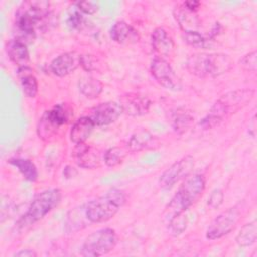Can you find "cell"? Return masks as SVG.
Returning a JSON list of instances; mask_svg holds the SVG:
<instances>
[{
    "label": "cell",
    "mask_w": 257,
    "mask_h": 257,
    "mask_svg": "<svg viewBox=\"0 0 257 257\" xmlns=\"http://www.w3.org/2000/svg\"><path fill=\"white\" fill-rule=\"evenodd\" d=\"M174 15L183 33L198 31V28L200 26V20L196 12L185 7L183 3L175 8Z\"/></svg>",
    "instance_id": "17"
},
{
    "label": "cell",
    "mask_w": 257,
    "mask_h": 257,
    "mask_svg": "<svg viewBox=\"0 0 257 257\" xmlns=\"http://www.w3.org/2000/svg\"><path fill=\"white\" fill-rule=\"evenodd\" d=\"M194 157L191 155H187L176 161L161 175L159 179L160 187L165 190L171 189L178 182L186 179L189 175H191L194 169Z\"/></svg>",
    "instance_id": "8"
},
{
    "label": "cell",
    "mask_w": 257,
    "mask_h": 257,
    "mask_svg": "<svg viewBox=\"0 0 257 257\" xmlns=\"http://www.w3.org/2000/svg\"><path fill=\"white\" fill-rule=\"evenodd\" d=\"M7 54L10 60L20 66H25L29 59V52L26 43L20 39H13L7 43Z\"/></svg>",
    "instance_id": "20"
},
{
    "label": "cell",
    "mask_w": 257,
    "mask_h": 257,
    "mask_svg": "<svg viewBox=\"0 0 257 257\" xmlns=\"http://www.w3.org/2000/svg\"><path fill=\"white\" fill-rule=\"evenodd\" d=\"M126 156V151L120 147L109 148L104 153V163L107 167L113 168L120 165Z\"/></svg>",
    "instance_id": "28"
},
{
    "label": "cell",
    "mask_w": 257,
    "mask_h": 257,
    "mask_svg": "<svg viewBox=\"0 0 257 257\" xmlns=\"http://www.w3.org/2000/svg\"><path fill=\"white\" fill-rule=\"evenodd\" d=\"M188 226V219L184 213L172 217L168 221V230L174 236L182 234Z\"/></svg>",
    "instance_id": "30"
},
{
    "label": "cell",
    "mask_w": 257,
    "mask_h": 257,
    "mask_svg": "<svg viewBox=\"0 0 257 257\" xmlns=\"http://www.w3.org/2000/svg\"><path fill=\"white\" fill-rule=\"evenodd\" d=\"M194 117L189 110L184 107L177 108L172 115V126L176 133L182 135L193 124Z\"/></svg>",
    "instance_id": "21"
},
{
    "label": "cell",
    "mask_w": 257,
    "mask_h": 257,
    "mask_svg": "<svg viewBox=\"0 0 257 257\" xmlns=\"http://www.w3.org/2000/svg\"><path fill=\"white\" fill-rule=\"evenodd\" d=\"M48 6L45 1L23 2L16 12L15 24L18 30L25 35H34L39 24L49 14Z\"/></svg>",
    "instance_id": "5"
},
{
    "label": "cell",
    "mask_w": 257,
    "mask_h": 257,
    "mask_svg": "<svg viewBox=\"0 0 257 257\" xmlns=\"http://www.w3.org/2000/svg\"><path fill=\"white\" fill-rule=\"evenodd\" d=\"M58 126L49 116L48 112L45 111L42 117L39 119L37 124V135L43 141H49L52 137H54L57 133Z\"/></svg>",
    "instance_id": "26"
},
{
    "label": "cell",
    "mask_w": 257,
    "mask_h": 257,
    "mask_svg": "<svg viewBox=\"0 0 257 257\" xmlns=\"http://www.w3.org/2000/svg\"><path fill=\"white\" fill-rule=\"evenodd\" d=\"M67 24L72 29H81V27L84 25V18L76 7L68 14Z\"/></svg>",
    "instance_id": "32"
},
{
    "label": "cell",
    "mask_w": 257,
    "mask_h": 257,
    "mask_svg": "<svg viewBox=\"0 0 257 257\" xmlns=\"http://www.w3.org/2000/svg\"><path fill=\"white\" fill-rule=\"evenodd\" d=\"M154 136L146 130H140L136 132L130 138L127 142V149L131 152H139L151 146L154 142Z\"/></svg>",
    "instance_id": "24"
},
{
    "label": "cell",
    "mask_w": 257,
    "mask_h": 257,
    "mask_svg": "<svg viewBox=\"0 0 257 257\" xmlns=\"http://www.w3.org/2000/svg\"><path fill=\"white\" fill-rule=\"evenodd\" d=\"M60 200L61 192L59 189H49L39 193L30 203L26 213L24 214V223L31 225L38 222L57 207Z\"/></svg>",
    "instance_id": "6"
},
{
    "label": "cell",
    "mask_w": 257,
    "mask_h": 257,
    "mask_svg": "<svg viewBox=\"0 0 257 257\" xmlns=\"http://www.w3.org/2000/svg\"><path fill=\"white\" fill-rule=\"evenodd\" d=\"M184 6L187 7L188 9L192 10V11H197L198 8L201 6V2L199 1H195V0H190V1H185L184 3Z\"/></svg>",
    "instance_id": "36"
},
{
    "label": "cell",
    "mask_w": 257,
    "mask_h": 257,
    "mask_svg": "<svg viewBox=\"0 0 257 257\" xmlns=\"http://www.w3.org/2000/svg\"><path fill=\"white\" fill-rule=\"evenodd\" d=\"M8 162L15 167L27 181L35 182L37 180L38 172L32 161L23 158H13Z\"/></svg>",
    "instance_id": "23"
},
{
    "label": "cell",
    "mask_w": 257,
    "mask_h": 257,
    "mask_svg": "<svg viewBox=\"0 0 257 257\" xmlns=\"http://www.w3.org/2000/svg\"><path fill=\"white\" fill-rule=\"evenodd\" d=\"M253 89H237L222 95L212 106L209 113L201 120L204 128H212L218 125L231 114L236 113L249 103L254 97Z\"/></svg>",
    "instance_id": "1"
},
{
    "label": "cell",
    "mask_w": 257,
    "mask_h": 257,
    "mask_svg": "<svg viewBox=\"0 0 257 257\" xmlns=\"http://www.w3.org/2000/svg\"><path fill=\"white\" fill-rule=\"evenodd\" d=\"M224 201V193L221 189H215L211 192L209 198H208V206L212 209L219 208Z\"/></svg>",
    "instance_id": "33"
},
{
    "label": "cell",
    "mask_w": 257,
    "mask_h": 257,
    "mask_svg": "<svg viewBox=\"0 0 257 257\" xmlns=\"http://www.w3.org/2000/svg\"><path fill=\"white\" fill-rule=\"evenodd\" d=\"M152 46L159 57H169L174 53L175 43L171 35L163 27L156 28L152 33Z\"/></svg>",
    "instance_id": "15"
},
{
    "label": "cell",
    "mask_w": 257,
    "mask_h": 257,
    "mask_svg": "<svg viewBox=\"0 0 257 257\" xmlns=\"http://www.w3.org/2000/svg\"><path fill=\"white\" fill-rule=\"evenodd\" d=\"M240 219V211L237 207L229 208L218 215L209 225L206 237L209 240H217L229 234Z\"/></svg>",
    "instance_id": "9"
},
{
    "label": "cell",
    "mask_w": 257,
    "mask_h": 257,
    "mask_svg": "<svg viewBox=\"0 0 257 257\" xmlns=\"http://www.w3.org/2000/svg\"><path fill=\"white\" fill-rule=\"evenodd\" d=\"M75 163L83 169H95L99 167L100 160L97 150L84 143L77 144L72 152Z\"/></svg>",
    "instance_id": "14"
},
{
    "label": "cell",
    "mask_w": 257,
    "mask_h": 257,
    "mask_svg": "<svg viewBox=\"0 0 257 257\" xmlns=\"http://www.w3.org/2000/svg\"><path fill=\"white\" fill-rule=\"evenodd\" d=\"M78 89L86 98L93 99L99 96L103 89V85L98 79L92 76H83L78 81Z\"/></svg>",
    "instance_id": "22"
},
{
    "label": "cell",
    "mask_w": 257,
    "mask_h": 257,
    "mask_svg": "<svg viewBox=\"0 0 257 257\" xmlns=\"http://www.w3.org/2000/svg\"><path fill=\"white\" fill-rule=\"evenodd\" d=\"M187 69L198 77H217L228 72L233 65L231 57L225 53H195L187 59Z\"/></svg>",
    "instance_id": "3"
},
{
    "label": "cell",
    "mask_w": 257,
    "mask_h": 257,
    "mask_svg": "<svg viewBox=\"0 0 257 257\" xmlns=\"http://www.w3.org/2000/svg\"><path fill=\"white\" fill-rule=\"evenodd\" d=\"M151 100L149 97L139 93H126L119 99L122 112L131 116H141L150 110Z\"/></svg>",
    "instance_id": "13"
},
{
    "label": "cell",
    "mask_w": 257,
    "mask_h": 257,
    "mask_svg": "<svg viewBox=\"0 0 257 257\" xmlns=\"http://www.w3.org/2000/svg\"><path fill=\"white\" fill-rule=\"evenodd\" d=\"M95 124L89 116H81L72 124L70 140L75 144L84 143L91 135Z\"/></svg>",
    "instance_id": "19"
},
{
    "label": "cell",
    "mask_w": 257,
    "mask_h": 257,
    "mask_svg": "<svg viewBox=\"0 0 257 257\" xmlns=\"http://www.w3.org/2000/svg\"><path fill=\"white\" fill-rule=\"evenodd\" d=\"M16 74L24 95L29 98L35 97L38 91V83L32 68L27 65L20 66L18 67Z\"/></svg>",
    "instance_id": "18"
},
{
    "label": "cell",
    "mask_w": 257,
    "mask_h": 257,
    "mask_svg": "<svg viewBox=\"0 0 257 257\" xmlns=\"http://www.w3.org/2000/svg\"><path fill=\"white\" fill-rule=\"evenodd\" d=\"M47 112H48L49 116L51 117V119L58 126L65 124L69 120V117H70V110L63 103L53 106L50 110H47Z\"/></svg>",
    "instance_id": "29"
},
{
    "label": "cell",
    "mask_w": 257,
    "mask_h": 257,
    "mask_svg": "<svg viewBox=\"0 0 257 257\" xmlns=\"http://www.w3.org/2000/svg\"><path fill=\"white\" fill-rule=\"evenodd\" d=\"M126 201L125 194L119 189H110L85 206V215L91 223L107 222L115 216Z\"/></svg>",
    "instance_id": "4"
},
{
    "label": "cell",
    "mask_w": 257,
    "mask_h": 257,
    "mask_svg": "<svg viewBox=\"0 0 257 257\" xmlns=\"http://www.w3.org/2000/svg\"><path fill=\"white\" fill-rule=\"evenodd\" d=\"M257 240V223L252 221L245 224L236 236V242L241 247H249Z\"/></svg>",
    "instance_id": "25"
},
{
    "label": "cell",
    "mask_w": 257,
    "mask_h": 257,
    "mask_svg": "<svg viewBox=\"0 0 257 257\" xmlns=\"http://www.w3.org/2000/svg\"><path fill=\"white\" fill-rule=\"evenodd\" d=\"M37 254L31 249H22L13 254V257H36Z\"/></svg>",
    "instance_id": "35"
},
{
    "label": "cell",
    "mask_w": 257,
    "mask_h": 257,
    "mask_svg": "<svg viewBox=\"0 0 257 257\" xmlns=\"http://www.w3.org/2000/svg\"><path fill=\"white\" fill-rule=\"evenodd\" d=\"M122 113V108L118 102L105 101L97 104L90 110L88 115L95 125L104 126L113 123Z\"/></svg>",
    "instance_id": "11"
},
{
    "label": "cell",
    "mask_w": 257,
    "mask_h": 257,
    "mask_svg": "<svg viewBox=\"0 0 257 257\" xmlns=\"http://www.w3.org/2000/svg\"><path fill=\"white\" fill-rule=\"evenodd\" d=\"M110 38L119 44H131L139 40L138 31L123 20L116 21L110 28Z\"/></svg>",
    "instance_id": "16"
},
{
    "label": "cell",
    "mask_w": 257,
    "mask_h": 257,
    "mask_svg": "<svg viewBox=\"0 0 257 257\" xmlns=\"http://www.w3.org/2000/svg\"><path fill=\"white\" fill-rule=\"evenodd\" d=\"M184 39L191 46L206 49L211 46L214 38L211 35L205 36L201 34L199 31H193L184 33Z\"/></svg>",
    "instance_id": "27"
},
{
    "label": "cell",
    "mask_w": 257,
    "mask_h": 257,
    "mask_svg": "<svg viewBox=\"0 0 257 257\" xmlns=\"http://www.w3.org/2000/svg\"><path fill=\"white\" fill-rule=\"evenodd\" d=\"M116 234L111 228L99 229L86 237L84 240L80 254L85 257H97L106 255L116 245Z\"/></svg>",
    "instance_id": "7"
},
{
    "label": "cell",
    "mask_w": 257,
    "mask_h": 257,
    "mask_svg": "<svg viewBox=\"0 0 257 257\" xmlns=\"http://www.w3.org/2000/svg\"><path fill=\"white\" fill-rule=\"evenodd\" d=\"M257 52L256 50H253L249 53H247L246 55H244L240 61V67H242L244 70L246 71H250V72H256V68H257Z\"/></svg>",
    "instance_id": "31"
},
{
    "label": "cell",
    "mask_w": 257,
    "mask_h": 257,
    "mask_svg": "<svg viewBox=\"0 0 257 257\" xmlns=\"http://www.w3.org/2000/svg\"><path fill=\"white\" fill-rule=\"evenodd\" d=\"M205 190V179L201 174L189 175L175 196L168 204L164 217L167 222L174 216L185 213L193 204H195L202 196Z\"/></svg>",
    "instance_id": "2"
},
{
    "label": "cell",
    "mask_w": 257,
    "mask_h": 257,
    "mask_svg": "<svg viewBox=\"0 0 257 257\" xmlns=\"http://www.w3.org/2000/svg\"><path fill=\"white\" fill-rule=\"evenodd\" d=\"M81 64V55L75 51L64 52L55 57L50 63V70L59 77L74 72Z\"/></svg>",
    "instance_id": "12"
},
{
    "label": "cell",
    "mask_w": 257,
    "mask_h": 257,
    "mask_svg": "<svg viewBox=\"0 0 257 257\" xmlns=\"http://www.w3.org/2000/svg\"><path fill=\"white\" fill-rule=\"evenodd\" d=\"M151 73L155 80L166 89L177 91L182 88L180 78L165 58L156 57L153 59L151 63Z\"/></svg>",
    "instance_id": "10"
},
{
    "label": "cell",
    "mask_w": 257,
    "mask_h": 257,
    "mask_svg": "<svg viewBox=\"0 0 257 257\" xmlns=\"http://www.w3.org/2000/svg\"><path fill=\"white\" fill-rule=\"evenodd\" d=\"M76 8L84 14L92 15L98 11V5L93 1H80L76 3Z\"/></svg>",
    "instance_id": "34"
}]
</instances>
